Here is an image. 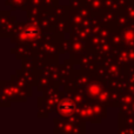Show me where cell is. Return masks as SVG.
Returning a JSON list of instances; mask_svg holds the SVG:
<instances>
[{
  "instance_id": "1",
  "label": "cell",
  "mask_w": 134,
  "mask_h": 134,
  "mask_svg": "<svg viewBox=\"0 0 134 134\" xmlns=\"http://www.w3.org/2000/svg\"><path fill=\"white\" fill-rule=\"evenodd\" d=\"M73 109H74L73 104L69 102L68 100H65V101H63L60 104V112L64 114H66V115L67 114H71L72 112H73Z\"/></svg>"
},
{
  "instance_id": "2",
  "label": "cell",
  "mask_w": 134,
  "mask_h": 134,
  "mask_svg": "<svg viewBox=\"0 0 134 134\" xmlns=\"http://www.w3.org/2000/svg\"><path fill=\"white\" fill-rule=\"evenodd\" d=\"M37 30H32V28H27L26 31H24V35L27 38H34L35 35H37Z\"/></svg>"
}]
</instances>
